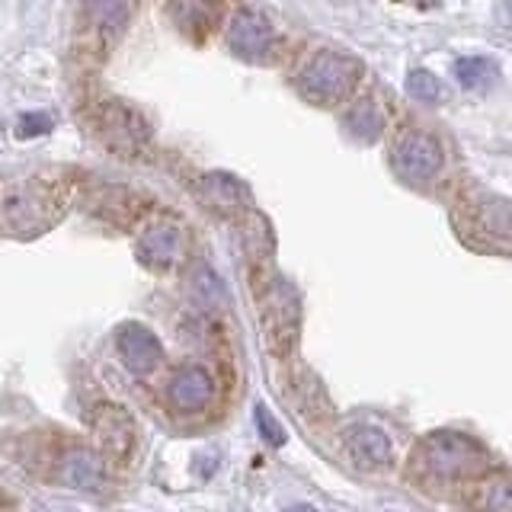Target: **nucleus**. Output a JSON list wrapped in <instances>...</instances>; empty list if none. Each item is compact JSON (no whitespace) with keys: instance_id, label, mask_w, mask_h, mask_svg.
<instances>
[{"instance_id":"0eeeda50","label":"nucleus","mask_w":512,"mask_h":512,"mask_svg":"<svg viewBox=\"0 0 512 512\" xmlns=\"http://www.w3.org/2000/svg\"><path fill=\"white\" fill-rule=\"evenodd\" d=\"M343 448H346V458L356 464L359 471L368 474H378V471H388L391 461H394V448L388 432L372 426V423H352L343 429Z\"/></svg>"},{"instance_id":"f8f14e48","label":"nucleus","mask_w":512,"mask_h":512,"mask_svg":"<svg viewBox=\"0 0 512 512\" xmlns=\"http://www.w3.org/2000/svg\"><path fill=\"white\" fill-rule=\"evenodd\" d=\"M167 400L176 413H199L215 400V378L202 365H180L167 378Z\"/></svg>"},{"instance_id":"ddd939ff","label":"nucleus","mask_w":512,"mask_h":512,"mask_svg":"<svg viewBox=\"0 0 512 512\" xmlns=\"http://www.w3.org/2000/svg\"><path fill=\"white\" fill-rule=\"evenodd\" d=\"M199 199L208 212H215L221 218L247 215L250 212V192L247 186L231 173H208L199 183Z\"/></svg>"},{"instance_id":"1a4fd4ad","label":"nucleus","mask_w":512,"mask_h":512,"mask_svg":"<svg viewBox=\"0 0 512 512\" xmlns=\"http://www.w3.org/2000/svg\"><path fill=\"white\" fill-rule=\"evenodd\" d=\"M116 352L122 365L138 378L151 375L154 368H160V362H164V346H160L157 333L151 327L138 324V320H125L116 330Z\"/></svg>"},{"instance_id":"b1692460","label":"nucleus","mask_w":512,"mask_h":512,"mask_svg":"<svg viewBox=\"0 0 512 512\" xmlns=\"http://www.w3.org/2000/svg\"><path fill=\"white\" fill-rule=\"evenodd\" d=\"M503 13L509 16V23H512V4H509V7H503Z\"/></svg>"},{"instance_id":"5701e85b","label":"nucleus","mask_w":512,"mask_h":512,"mask_svg":"<svg viewBox=\"0 0 512 512\" xmlns=\"http://www.w3.org/2000/svg\"><path fill=\"white\" fill-rule=\"evenodd\" d=\"M285 512H317V509H314V506H304V503H301V506H288Z\"/></svg>"},{"instance_id":"423d86ee","label":"nucleus","mask_w":512,"mask_h":512,"mask_svg":"<svg viewBox=\"0 0 512 512\" xmlns=\"http://www.w3.org/2000/svg\"><path fill=\"white\" fill-rule=\"evenodd\" d=\"M391 160L407 183H429L442 170V144L429 132H404L394 144Z\"/></svg>"},{"instance_id":"2eb2a0df","label":"nucleus","mask_w":512,"mask_h":512,"mask_svg":"<svg viewBox=\"0 0 512 512\" xmlns=\"http://www.w3.org/2000/svg\"><path fill=\"white\" fill-rule=\"evenodd\" d=\"M144 208H148V199H141L138 192L125 186H100L90 199V212L112 224H135L144 215Z\"/></svg>"},{"instance_id":"f03ea898","label":"nucleus","mask_w":512,"mask_h":512,"mask_svg":"<svg viewBox=\"0 0 512 512\" xmlns=\"http://www.w3.org/2000/svg\"><path fill=\"white\" fill-rule=\"evenodd\" d=\"M490 468V452L468 432L439 429L416 442L410 455V474L420 484H458V480L480 477Z\"/></svg>"},{"instance_id":"f257e3e1","label":"nucleus","mask_w":512,"mask_h":512,"mask_svg":"<svg viewBox=\"0 0 512 512\" xmlns=\"http://www.w3.org/2000/svg\"><path fill=\"white\" fill-rule=\"evenodd\" d=\"M74 183L64 173L23 176V180L0 183V228L13 237L45 234L58 218L68 212Z\"/></svg>"},{"instance_id":"aec40b11","label":"nucleus","mask_w":512,"mask_h":512,"mask_svg":"<svg viewBox=\"0 0 512 512\" xmlns=\"http://www.w3.org/2000/svg\"><path fill=\"white\" fill-rule=\"evenodd\" d=\"M407 90H410V96L416 103H436L439 96H442V87H439V80H436V74H429V71H410V77H407Z\"/></svg>"},{"instance_id":"9d476101","label":"nucleus","mask_w":512,"mask_h":512,"mask_svg":"<svg viewBox=\"0 0 512 512\" xmlns=\"http://www.w3.org/2000/svg\"><path fill=\"white\" fill-rule=\"evenodd\" d=\"M186 256V231L176 221H157L138 240V260L154 272H170Z\"/></svg>"},{"instance_id":"f3484780","label":"nucleus","mask_w":512,"mask_h":512,"mask_svg":"<svg viewBox=\"0 0 512 512\" xmlns=\"http://www.w3.org/2000/svg\"><path fill=\"white\" fill-rule=\"evenodd\" d=\"M452 71H455V80L461 87L477 90V87H487L496 77V64L484 55H464L452 64Z\"/></svg>"},{"instance_id":"7ed1b4c3","label":"nucleus","mask_w":512,"mask_h":512,"mask_svg":"<svg viewBox=\"0 0 512 512\" xmlns=\"http://www.w3.org/2000/svg\"><path fill=\"white\" fill-rule=\"evenodd\" d=\"M362 74V64L356 58H349L343 52H317L304 61V68L298 71L295 87L308 103L314 106H336L349 100V93L356 90Z\"/></svg>"},{"instance_id":"dca6fc26","label":"nucleus","mask_w":512,"mask_h":512,"mask_svg":"<svg viewBox=\"0 0 512 512\" xmlns=\"http://www.w3.org/2000/svg\"><path fill=\"white\" fill-rule=\"evenodd\" d=\"M240 240H244V250L253 263H263L266 256L272 253V231H269V221L256 212L244 215V224H240Z\"/></svg>"},{"instance_id":"412c9836","label":"nucleus","mask_w":512,"mask_h":512,"mask_svg":"<svg viewBox=\"0 0 512 512\" xmlns=\"http://www.w3.org/2000/svg\"><path fill=\"white\" fill-rule=\"evenodd\" d=\"M256 426H260L263 439H266L269 445H282V442H285V429H282L276 420H272L266 407H256Z\"/></svg>"},{"instance_id":"9b49d317","label":"nucleus","mask_w":512,"mask_h":512,"mask_svg":"<svg viewBox=\"0 0 512 512\" xmlns=\"http://www.w3.org/2000/svg\"><path fill=\"white\" fill-rule=\"evenodd\" d=\"M228 45L247 61H266L269 52H272V45H276V29H272V23L260 10L240 7L231 16Z\"/></svg>"},{"instance_id":"a211bd4d","label":"nucleus","mask_w":512,"mask_h":512,"mask_svg":"<svg viewBox=\"0 0 512 512\" xmlns=\"http://www.w3.org/2000/svg\"><path fill=\"white\" fill-rule=\"evenodd\" d=\"M346 125L359 141H375L381 135V128H384V119H381V112H378V106L372 100H362V103L352 106Z\"/></svg>"},{"instance_id":"6ab92c4d","label":"nucleus","mask_w":512,"mask_h":512,"mask_svg":"<svg viewBox=\"0 0 512 512\" xmlns=\"http://www.w3.org/2000/svg\"><path fill=\"white\" fill-rule=\"evenodd\" d=\"M480 512H512V474H500L487 480L477 493Z\"/></svg>"},{"instance_id":"6e6552de","label":"nucleus","mask_w":512,"mask_h":512,"mask_svg":"<svg viewBox=\"0 0 512 512\" xmlns=\"http://www.w3.org/2000/svg\"><path fill=\"white\" fill-rule=\"evenodd\" d=\"M93 432H96V442L100 448L116 461H128L138 445V426L132 420V413L119 404H100L90 416Z\"/></svg>"},{"instance_id":"20e7f679","label":"nucleus","mask_w":512,"mask_h":512,"mask_svg":"<svg viewBox=\"0 0 512 512\" xmlns=\"http://www.w3.org/2000/svg\"><path fill=\"white\" fill-rule=\"evenodd\" d=\"M260 327L272 356L285 359L295 349L301 327V298L292 282L276 279L266 285V292L260 295Z\"/></svg>"},{"instance_id":"39448f33","label":"nucleus","mask_w":512,"mask_h":512,"mask_svg":"<svg viewBox=\"0 0 512 512\" xmlns=\"http://www.w3.org/2000/svg\"><path fill=\"white\" fill-rule=\"evenodd\" d=\"M96 135L119 157L135 160L151 148V125L125 100H106L96 109Z\"/></svg>"},{"instance_id":"4be33fe9","label":"nucleus","mask_w":512,"mask_h":512,"mask_svg":"<svg viewBox=\"0 0 512 512\" xmlns=\"http://www.w3.org/2000/svg\"><path fill=\"white\" fill-rule=\"evenodd\" d=\"M45 132H52V119L42 116V112H32V116H23L20 119V128H16V135L20 138H39Z\"/></svg>"},{"instance_id":"4468645a","label":"nucleus","mask_w":512,"mask_h":512,"mask_svg":"<svg viewBox=\"0 0 512 512\" xmlns=\"http://www.w3.org/2000/svg\"><path fill=\"white\" fill-rule=\"evenodd\" d=\"M61 468V480L74 490H84V493H100L109 484V474H106V464L103 458L93 452L87 445H71L68 452L61 455L58 461Z\"/></svg>"}]
</instances>
